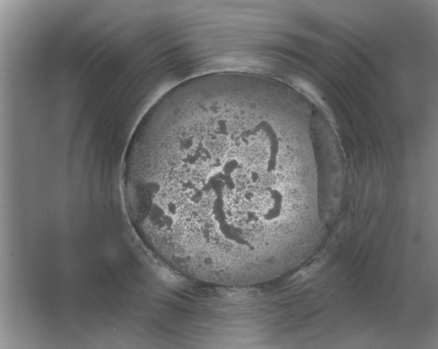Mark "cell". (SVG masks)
I'll return each instance as SVG.
<instances>
[{"label": "cell", "mask_w": 438, "mask_h": 349, "mask_svg": "<svg viewBox=\"0 0 438 349\" xmlns=\"http://www.w3.org/2000/svg\"><path fill=\"white\" fill-rule=\"evenodd\" d=\"M272 116L261 96L229 84L150 107L128 145L123 187L160 249L224 274L260 270L283 253L310 202L281 158Z\"/></svg>", "instance_id": "6da1fadb"}]
</instances>
